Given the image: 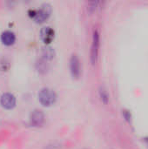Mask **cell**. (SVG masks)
I'll return each mask as SVG.
<instances>
[{
	"instance_id": "cell-1",
	"label": "cell",
	"mask_w": 148,
	"mask_h": 149,
	"mask_svg": "<svg viewBox=\"0 0 148 149\" xmlns=\"http://www.w3.org/2000/svg\"><path fill=\"white\" fill-rule=\"evenodd\" d=\"M38 100L44 107H50L56 102L57 95L53 90L50 88H43L38 93Z\"/></svg>"
},
{
	"instance_id": "cell-2",
	"label": "cell",
	"mask_w": 148,
	"mask_h": 149,
	"mask_svg": "<svg viewBox=\"0 0 148 149\" xmlns=\"http://www.w3.org/2000/svg\"><path fill=\"white\" fill-rule=\"evenodd\" d=\"M32 14L31 15V17H32L35 20V22L37 23H43L50 16L51 12V8L49 4H43L40 9H38V10H31V11Z\"/></svg>"
},
{
	"instance_id": "cell-3",
	"label": "cell",
	"mask_w": 148,
	"mask_h": 149,
	"mask_svg": "<svg viewBox=\"0 0 148 149\" xmlns=\"http://www.w3.org/2000/svg\"><path fill=\"white\" fill-rule=\"evenodd\" d=\"M99 34L98 31H94L92 37V44L91 48V61L92 64H95L98 59L99 55Z\"/></svg>"
},
{
	"instance_id": "cell-4",
	"label": "cell",
	"mask_w": 148,
	"mask_h": 149,
	"mask_svg": "<svg viewBox=\"0 0 148 149\" xmlns=\"http://www.w3.org/2000/svg\"><path fill=\"white\" fill-rule=\"evenodd\" d=\"M0 103L3 108L12 109L16 106V98L13 94H11L10 93H6L1 96Z\"/></svg>"
},
{
	"instance_id": "cell-5",
	"label": "cell",
	"mask_w": 148,
	"mask_h": 149,
	"mask_svg": "<svg viewBox=\"0 0 148 149\" xmlns=\"http://www.w3.org/2000/svg\"><path fill=\"white\" fill-rule=\"evenodd\" d=\"M44 120V114L41 110H34L30 115V123L33 127H40Z\"/></svg>"
},
{
	"instance_id": "cell-6",
	"label": "cell",
	"mask_w": 148,
	"mask_h": 149,
	"mask_svg": "<svg viewBox=\"0 0 148 149\" xmlns=\"http://www.w3.org/2000/svg\"><path fill=\"white\" fill-rule=\"evenodd\" d=\"M55 37V31L49 26L43 27L40 31V38L44 44H50L52 42Z\"/></svg>"
},
{
	"instance_id": "cell-7",
	"label": "cell",
	"mask_w": 148,
	"mask_h": 149,
	"mask_svg": "<svg viewBox=\"0 0 148 149\" xmlns=\"http://www.w3.org/2000/svg\"><path fill=\"white\" fill-rule=\"evenodd\" d=\"M70 70L73 78L78 79L80 75V61L77 55H72L70 59Z\"/></svg>"
},
{
	"instance_id": "cell-8",
	"label": "cell",
	"mask_w": 148,
	"mask_h": 149,
	"mask_svg": "<svg viewBox=\"0 0 148 149\" xmlns=\"http://www.w3.org/2000/svg\"><path fill=\"white\" fill-rule=\"evenodd\" d=\"M16 36L10 31H5L1 34V41L5 45H11L15 43Z\"/></svg>"
},
{
	"instance_id": "cell-9",
	"label": "cell",
	"mask_w": 148,
	"mask_h": 149,
	"mask_svg": "<svg viewBox=\"0 0 148 149\" xmlns=\"http://www.w3.org/2000/svg\"><path fill=\"white\" fill-rule=\"evenodd\" d=\"M42 56H43V58L44 60H50V59L53 58L54 56H55L54 50L51 47H49V46L44 47L42 49Z\"/></svg>"
},
{
	"instance_id": "cell-10",
	"label": "cell",
	"mask_w": 148,
	"mask_h": 149,
	"mask_svg": "<svg viewBox=\"0 0 148 149\" xmlns=\"http://www.w3.org/2000/svg\"><path fill=\"white\" fill-rule=\"evenodd\" d=\"M99 96H100V99L101 100L104 102V103H107L108 100H109V96H108V93L106 92V90L104 88V87H101L99 89Z\"/></svg>"
},
{
	"instance_id": "cell-11",
	"label": "cell",
	"mask_w": 148,
	"mask_h": 149,
	"mask_svg": "<svg viewBox=\"0 0 148 149\" xmlns=\"http://www.w3.org/2000/svg\"><path fill=\"white\" fill-rule=\"evenodd\" d=\"M9 68V62L5 59L0 60V71H7Z\"/></svg>"
}]
</instances>
